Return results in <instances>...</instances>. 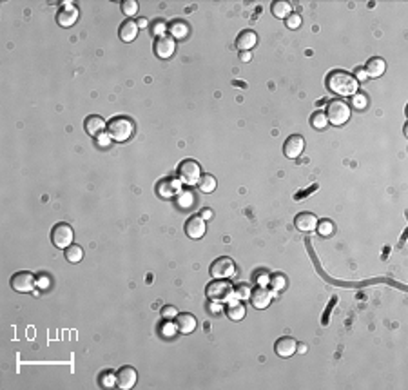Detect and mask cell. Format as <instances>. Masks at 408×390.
Listing matches in <instances>:
<instances>
[{"instance_id":"obj_12","label":"cell","mask_w":408,"mask_h":390,"mask_svg":"<svg viewBox=\"0 0 408 390\" xmlns=\"http://www.w3.org/2000/svg\"><path fill=\"white\" fill-rule=\"evenodd\" d=\"M136 379H138V374L134 366H122V368L116 372V376H114V385L122 390H129L136 385Z\"/></svg>"},{"instance_id":"obj_41","label":"cell","mask_w":408,"mask_h":390,"mask_svg":"<svg viewBox=\"0 0 408 390\" xmlns=\"http://www.w3.org/2000/svg\"><path fill=\"white\" fill-rule=\"evenodd\" d=\"M251 58H252L251 51H240V60L242 62H251Z\"/></svg>"},{"instance_id":"obj_19","label":"cell","mask_w":408,"mask_h":390,"mask_svg":"<svg viewBox=\"0 0 408 390\" xmlns=\"http://www.w3.org/2000/svg\"><path fill=\"white\" fill-rule=\"evenodd\" d=\"M105 127H107V122L102 116H98V114H91L84 122V129H86V133L89 136H98V134H102V131Z\"/></svg>"},{"instance_id":"obj_29","label":"cell","mask_w":408,"mask_h":390,"mask_svg":"<svg viewBox=\"0 0 408 390\" xmlns=\"http://www.w3.org/2000/svg\"><path fill=\"white\" fill-rule=\"evenodd\" d=\"M310 124H312L314 129H325L328 125L327 114L323 113V111H316V113L310 116Z\"/></svg>"},{"instance_id":"obj_36","label":"cell","mask_w":408,"mask_h":390,"mask_svg":"<svg viewBox=\"0 0 408 390\" xmlns=\"http://www.w3.org/2000/svg\"><path fill=\"white\" fill-rule=\"evenodd\" d=\"M96 143H98L100 147H107V145H109L111 143V136L109 134H98V136H96Z\"/></svg>"},{"instance_id":"obj_5","label":"cell","mask_w":408,"mask_h":390,"mask_svg":"<svg viewBox=\"0 0 408 390\" xmlns=\"http://www.w3.org/2000/svg\"><path fill=\"white\" fill-rule=\"evenodd\" d=\"M73 240H75V231L69 224L60 222L53 227L51 242L57 249H67L69 245H73Z\"/></svg>"},{"instance_id":"obj_24","label":"cell","mask_w":408,"mask_h":390,"mask_svg":"<svg viewBox=\"0 0 408 390\" xmlns=\"http://www.w3.org/2000/svg\"><path fill=\"white\" fill-rule=\"evenodd\" d=\"M169 31H171V37L174 38H185L187 33H189V26H187L185 20H172V24L169 26Z\"/></svg>"},{"instance_id":"obj_15","label":"cell","mask_w":408,"mask_h":390,"mask_svg":"<svg viewBox=\"0 0 408 390\" xmlns=\"http://www.w3.org/2000/svg\"><path fill=\"white\" fill-rule=\"evenodd\" d=\"M78 17H80V11H78V8H76V6H73V4H66L62 10L58 11L57 22H58V26H62V28H71V26H75V22L78 20Z\"/></svg>"},{"instance_id":"obj_43","label":"cell","mask_w":408,"mask_h":390,"mask_svg":"<svg viewBox=\"0 0 408 390\" xmlns=\"http://www.w3.org/2000/svg\"><path fill=\"white\" fill-rule=\"evenodd\" d=\"M199 216H201L203 220H211L213 218V213H211V209H203L201 213H199Z\"/></svg>"},{"instance_id":"obj_22","label":"cell","mask_w":408,"mask_h":390,"mask_svg":"<svg viewBox=\"0 0 408 390\" xmlns=\"http://www.w3.org/2000/svg\"><path fill=\"white\" fill-rule=\"evenodd\" d=\"M363 69H365L366 76H370V78H379V76H383L384 69H386V62H384L383 58L374 57L365 64Z\"/></svg>"},{"instance_id":"obj_20","label":"cell","mask_w":408,"mask_h":390,"mask_svg":"<svg viewBox=\"0 0 408 390\" xmlns=\"http://www.w3.org/2000/svg\"><path fill=\"white\" fill-rule=\"evenodd\" d=\"M138 24L134 22L133 19H127L122 22L118 29V37L122 38V42H133L134 38L138 37Z\"/></svg>"},{"instance_id":"obj_10","label":"cell","mask_w":408,"mask_h":390,"mask_svg":"<svg viewBox=\"0 0 408 390\" xmlns=\"http://www.w3.org/2000/svg\"><path fill=\"white\" fill-rule=\"evenodd\" d=\"M274 292L272 290H269L267 287H263V285H258L254 290H251V296H249V300H251V303H252V307L254 309H258V310H263V309H267L269 305H271V301H272V298H274Z\"/></svg>"},{"instance_id":"obj_27","label":"cell","mask_w":408,"mask_h":390,"mask_svg":"<svg viewBox=\"0 0 408 390\" xmlns=\"http://www.w3.org/2000/svg\"><path fill=\"white\" fill-rule=\"evenodd\" d=\"M82 258H84V249L80 247V245H76V243H73V245H69V247L66 249V260L69 263H78L82 262Z\"/></svg>"},{"instance_id":"obj_21","label":"cell","mask_w":408,"mask_h":390,"mask_svg":"<svg viewBox=\"0 0 408 390\" xmlns=\"http://www.w3.org/2000/svg\"><path fill=\"white\" fill-rule=\"evenodd\" d=\"M256 44H258V35L254 33L252 29H245V31H242L236 38V46L238 49H242V51H251Z\"/></svg>"},{"instance_id":"obj_2","label":"cell","mask_w":408,"mask_h":390,"mask_svg":"<svg viewBox=\"0 0 408 390\" xmlns=\"http://www.w3.org/2000/svg\"><path fill=\"white\" fill-rule=\"evenodd\" d=\"M134 124L127 116H114L111 122H107V134L113 142H125L133 136Z\"/></svg>"},{"instance_id":"obj_7","label":"cell","mask_w":408,"mask_h":390,"mask_svg":"<svg viewBox=\"0 0 408 390\" xmlns=\"http://www.w3.org/2000/svg\"><path fill=\"white\" fill-rule=\"evenodd\" d=\"M152 49H154V55L161 60H167L171 58L176 51V40L171 37V35H160V37L154 38V44H152Z\"/></svg>"},{"instance_id":"obj_4","label":"cell","mask_w":408,"mask_h":390,"mask_svg":"<svg viewBox=\"0 0 408 390\" xmlns=\"http://www.w3.org/2000/svg\"><path fill=\"white\" fill-rule=\"evenodd\" d=\"M350 105L345 100H332L327 105V120L332 125H343L350 120Z\"/></svg>"},{"instance_id":"obj_40","label":"cell","mask_w":408,"mask_h":390,"mask_svg":"<svg viewBox=\"0 0 408 390\" xmlns=\"http://www.w3.org/2000/svg\"><path fill=\"white\" fill-rule=\"evenodd\" d=\"M37 285L40 287V289H48V287H49V278L48 276H40L37 280Z\"/></svg>"},{"instance_id":"obj_1","label":"cell","mask_w":408,"mask_h":390,"mask_svg":"<svg viewBox=\"0 0 408 390\" xmlns=\"http://www.w3.org/2000/svg\"><path fill=\"white\" fill-rule=\"evenodd\" d=\"M357 80L354 75L343 69H336L327 76V89L339 96H354L357 93Z\"/></svg>"},{"instance_id":"obj_35","label":"cell","mask_w":408,"mask_h":390,"mask_svg":"<svg viewBox=\"0 0 408 390\" xmlns=\"http://www.w3.org/2000/svg\"><path fill=\"white\" fill-rule=\"evenodd\" d=\"M161 316L165 319H172L178 316V309L172 307V305H165V307H161Z\"/></svg>"},{"instance_id":"obj_11","label":"cell","mask_w":408,"mask_h":390,"mask_svg":"<svg viewBox=\"0 0 408 390\" xmlns=\"http://www.w3.org/2000/svg\"><path fill=\"white\" fill-rule=\"evenodd\" d=\"M181 190V180L180 178H163V180L158 181L156 185V194L160 198H174V196L180 194Z\"/></svg>"},{"instance_id":"obj_16","label":"cell","mask_w":408,"mask_h":390,"mask_svg":"<svg viewBox=\"0 0 408 390\" xmlns=\"http://www.w3.org/2000/svg\"><path fill=\"white\" fill-rule=\"evenodd\" d=\"M294 225L301 233H312L318 227V218L312 213H299L294 218Z\"/></svg>"},{"instance_id":"obj_37","label":"cell","mask_w":408,"mask_h":390,"mask_svg":"<svg viewBox=\"0 0 408 390\" xmlns=\"http://www.w3.org/2000/svg\"><path fill=\"white\" fill-rule=\"evenodd\" d=\"M354 78L357 80V84H359V82H365V80H366V73H365V69H363V67H357L356 73H354Z\"/></svg>"},{"instance_id":"obj_14","label":"cell","mask_w":408,"mask_h":390,"mask_svg":"<svg viewBox=\"0 0 408 390\" xmlns=\"http://www.w3.org/2000/svg\"><path fill=\"white\" fill-rule=\"evenodd\" d=\"M205 231H207V224L201 216H190L185 222V234L190 240H199L205 236Z\"/></svg>"},{"instance_id":"obj_18","label":"cell","mask_w":408,"mask_h":390,"mask_svg":"<svg viewBox=\"0 0 408 390\" xmlns=\"http://www.w3.org/2000/svg\"><path fill=\"white\" fill-rule=\"evenodd\" d=\"M296 348H298V341H296L294 338H289V336L280 338L274 345L276 354H278L280 357H290L296 352Z\"/></svg>"},{"instance_id":"obj_34","label":"cell","mask_w":408,"mask_h":390,"mask_svg":"<svg viewBox=\"0 0 408 390\" xmlns=\"http://www.w3.org/2000/svg\"><path fill=\"white\" fill-rule=\"evenodd\" d=\"M234 294H236V298H240V300H249L251 290H249V287L245 285V283H242V285L234 287Z\"/></svg>"},{"instance_id":"obj_9","label":"cell","mask_w":408,"mask_h":390,"mask_svg":"<svg viewBox=\"0 0 408 390\" xmlns=\"http://www.w3.org/2000/svg\"><path fill=\"white\" fill-rule=\"evenodd\" d=\"M234 269H236V265H234L233 260L227 256H222L218 260H214V263L211 265V276L214 280H227L234 274Z\"/></svg>"},{"instance_id":"obj_30","label":"cell","mask_w":408,"mask_h":390,"mask_svg":"<svg viewBox=\"0 0 408 390\" xmlns=\"http://www.w3.org/2000/svg\"><path fill=\"white\" fill-rule=\"evenodd\" d=\"M120 8H122V13H124L125 17H134V15L138 13L136 0H124V2L120 4Z\"/></svg>"},{"instance_id":"obj_39","label":"cell","mask_w":408,"mask_h":390,"mask_svg":"<svg viewBox=\"0 0 408 390\" xmlns=\"http://www.w3.org/2000/svg\"><path fill=\"white\" fill-rule=\"evenodd\" d=\"M163 28H165L163 20H156V26L152 28V31H154V35H156V37H160V35H163Z\"/></svg>"},{"instance_id":"obj_25","label":"cell","mask_w":408,"mask_h":390,"mask_svg":"<svg viewBox=\"0 0 408 390\" xmlns=\"http://www.w3.org/2000/svg\"><path fill=\"white\" fill-rule=\"evenodd\" d=\"M196 185H198V189L201 190V192L209 194V192H213V190L216 189L218 181H216V178H214L213 174H201V178L198 180Z\"/></svg>"},{"instance_id":"obj_38","label":"cell","mask_w":408,"mask_h":390,"mask_svg":"<svg viewBox=\"0 0 408 390\" xmlns=\"http://www.w3.org/2000/svg\"><path fill=\"white\" fill-rule=\"evenodd\" d=\"M354 105H356V107H365L366 96L365 95H354Z\"/></svg>"},{"instance_id":"obj_31","label":"cell","mask_w":408,"mask_h":390,"mask_svg":"<svg viewBox=\"0 0 408 390\" xmlns=\"http://www.w3.org/2000/svg\"><path fill=\"white\" fill-rule=\"evenodd\" d=\"M269 283H271L272 287V292H280V290L285 289V283H287V280H285L283 274H272L271 280H269Z\"/></svg>"},{"instance_id":"obj_45","label":"cell","mask_w":408,"mask_h":390,"mask_svg":"<svg viewBox=\"0 0 408 390\" xmlns=\"http://www.w3.org/2000/svg\"><path fill=\"white\" fill-rule=\"evenodd\" d=\"M296 350H298V352H307V345H298V348H296Z\"/></svg>"},{"instance_id":"obj_26","label":"cell","mask_w":408,"mask_h":390,"mask_svg":"<svg viewBox=\"0 0 408 390\" xmlns=\"http://www.w3.org/2000/svg\"><path fill=\"white\" fill-rule=\"evenodd\" d=\"M290 11H292V6L287 0H278V2L272 4V15H274L276 19H287Z\"/></svg>"},{"instance_id":"obj_17","label":"cell","mask_w":408,"mask_h":390,"mask_svg":"<svg viewBox=\"0 0 408 390\" xmlns=\"http://www.w3.org/2000/svg\"><path fill=\"white\" fill-rule=\"evenodd\" d=\"M176 330L180 334H190L194 332L196 325H198V321H196V318L190 312H180V314L176 316Z\"/></svg>"},{"instance_id":"obj_33","label":"cell","mask_w":408,"mask_h":390,"mask_svg":"<svg viewBox=\"0 0 408 390\" xmlns=\"http://www.w3.org/2000/svg\"><path fill=\"white\" fill-rule=\"evenodd\" d=\"M285 20H287L285 24H287V28H289V29H298L299 26H301V17H299L298 13L289 15V17H287Z\"/></svg>"},{"instance_id":"obj_42","label":"cell","mask_w":408,"mask_h":390,"mask_svg":"<svg viewBox=\"0 0 408 390\" xmlns=\"http://www.w3.org/2000/svg\"><path fill=\"white\" fill-rule=\"evenodd\" d=\"M163 327H165V330H163V336H167V338L172 334V330H176V325H172V323H165Z\"/></svg>"},{"instance_id":"obj_23","label":"cell","mask_w":408,"mask_h":390,"mask_svg":"<svg viewBox=\"0 0 408 390\" xmlns=\"http://www.w3.org/2000/svg\"><path fill=\"white\" fill-rule=\"evenodd\" d=\"M245 307H243V303H240V301H236V300H233V301H229V307H227V316L233 321H242L243 318H245Z\"/></svg>"},{"instance_id":"obj_13","label":"cell","mask_w":408,"mask_h":390,"mask_svg":"<svg viewBox=\"0 0 408 390\" xmlns=\"http://www.w3.org/2000/svg\"><path fill=\"white\" fill-rule=\"evenodd\" d=\"M303 149H305V138L301 136V134H290L283 143L285 156L290 158V160H296V158L301 156Z\"/></svg>"},{"instance_id":"obj_44","label":"cell","mask_w":408,"mask_h":390,"mask_svg":"<svg viewBox=\"0 0 408 390\" xmlns=\"http://www.w3.org/2000/svg\"><path fill=\"white\" fill-rule=\"evenodd\" d=\"M136 24H138V28H147V19H140V20H136Z\"/></svg>"},{"instance_id":"obj_8","label":"cell","mask_w":408,"mask_h":390,"mask_svg":"<svg viewBox=\"0 0 408 390\" xmlns=\"http://www.w3.org/2000/svg\"><path fill=\"white\" fill-rule=\"evenodd\" d=\"M11 289L17 290V292H22V294H28L31 290H35V285H37V278L28 271H20L17 274L11 276Z\"/></svg>"},{"instance_id":"obj_32","label":"cell","mask_w":408,"mask_h":390,"mask_svg":"<svg viewBox=\"0 0 408 390\" xmlns=\"http://www.w3.org/2000/svg\"><path fill=\"white\" fill-rule=\"evenodd\" d=\"M316 231L319 233V236H330L334 233V224L330 220H321V222H318Z\"/></svg>"},{"instance_id":"obj_6","label":"cell","mask_w":408,"mask_h":390,"mask_svg":"<svg viewBox=\"0 0 408 390\" xmlns=\"http://www.w3.org/2000/svg\"><path fill=\"white\" fill-rule=\"evenodd\" d=\"M178 178L185 185H196L198 180L201 178V167L194 160H183L178 165Z\"/></svg>"},{"instance_id":"obj_3","label":"cell","mask_w":408,"mask_h":390,"mask_svg":"<svg viewBox=\"0 0 408 390\" xmlns=\"http://www.w3.org/2000/svg\"><path fill=\"white\" fill-rule=\"evenodd\" d=\"M205 294L211 301H216V303H229V301H233V298H236L234 287L225 280L211 281L205 289Z\"/></svg>"},{"instance_id":"obj_28","label":"cell","mask_w":408,"mask_h":390,"mask_svg":"<svg viewBox=\"0 0 408 390\" xmlns=\"http://www.w3.org/2000/svg\"><path fill=\"white\" fill-rule=\"evenodd\" d=\"M176 204H178V207H181V209H187V207H190V205L194 204V194H192L190 190H180V194L176 196Z\"/></svg>"}]
</instances>
